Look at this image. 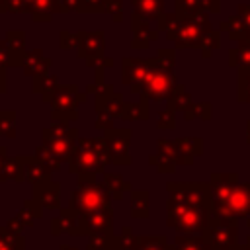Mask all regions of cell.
Returning a JSON list of instances; mask_svg holds the SVG:
<instances>
[{
    "mask_svg": "<svg viewBox=\"0 0 250 250\" xmlns=\"http://www.w3.org/2000/svg\"><path fill=\"white\" fill-rule=\"evenodd\" d=\"M229 64L234 68H250V39L238 41V47L229 51Z\"/></svg>",
    "mask_w": 250,
    "mask_h": 250,
    "instance_id": "cell-16",
    "label": "cell"
},
{
    "mask_svg": "<svg viewBox=\"0 0 250 250\" xmlns=\"http://www.w3.org/2000/svg\"><path fill=\"white\" fill-rule=\"evenodd\" d=\"M0 66H12V49L6 39H0Z\"/></svg>",
    "mask_w": 250,
    "mask_h": 250,
    "instance_id": "cell-29",
    "label": "cell"
},
{
    "mask_svg": "<svg viewBox=\"0 0 250 250\" xmlns=\"http://www.w3.org/2000/svg\"><path fill=\"white\" fill-rule=\"evenodd\" d=\"M176 86L174 74L172 70H166L160 66V62L146 74V78L141 82L139 88H135L133 92L139 94L141 98H146L150 102H164L170 98L172 90Z\"/></svg>",
    "mask_w": 250,
    "mask_h": 250,
    "instance_id": "cell-4",
    "label": "cell"
},
{
    "mask_svg": "<svg viewBox=\"0 0 250 250\" xmlns=\"http://www.w3.org/2000/svg\"><path fill=\"white\" fill-rule=\"evenodd\" d=\"M59 14L64 12H96V6L90 0H55Z\"/></svg>",
    "mask_w": 250,
    "mask_h": 250,
    "instance_id": "cell-22",
    "label": "cell"
},
{
    "mask_svg": "<svg viewBox=\"0 0 250 250\" xmlns=\"http://www.w3.org/2000/svg\"><path fill=\"white\" fill-rule=\"evenodd\" d=\"M96 127H98L100 131H109V129H113V115H109V113H98Z\"/></svg>",
    "mask_w": 250,
    "mask_h": 250,
    "instance_id": "cell-30",
    "label": "cell"
},
{
    "mask_svg": "<svg viewBox=\"0 0 250 250\" xmlns=\"http://www.w3.org/2000/svg\"><path fill=\"white\" fill-rule=\"evenodd\" d=\"M174 127H176V113L172 109H164L158 117V129L168 131V129H174Z\"/></svg>",
    "mask_w": 250,
    "mask_h": 250,
    "instance_id": "cell-28",
    "label": "cell"
},
{
    "mask_svg": "<svg viewBox=\"0 0 250 250\" xmlns=\"http://www.w3.org/2000/svg\"><path fill=\"white\" fill-rule=\"evenodd\" d=\"M238 100L250 104V68H238Z\"/></svg>",
    "mask_w": 250,
    "mask_h": 250,
    "instance_id": "cell-24",
    "label": "cell"
},
{
    "mask_svg": "<svg viewBox=\"0 0 250 250\" xmlns=\"http://www.w3.org/2000/svg\"><path fill=\"white\" fill-rule=\"evenodd\" d=\"M246 141L250 143V119L246 121Z\"/></svg>",
    "mask_w": 250,
    "mask_h": 250,
    "instance_id": "cell-34",
    "label": "cell"
},
{
    "mask_svg": "<svg viewBox=\"0 0 250 250\" xmlns=\"http://www.w3.org/2000/svg\"><path fill=\"white\" fill-rule=\"evenodd\" d=\"M0 135L14 139L16 137V113L0 111Z\"/></svg>",
    "mask_w": 250,
    "mask_h": 250,
    "instance_id": "cell-23",
    "label": "cell"
},
{
    "mask_svg": "<svg viewBox=\"0 0 250 250\" xmlns=\"http://www.w3.org/2000/svg\"><path fill=\"white\" fill-rule=\"evenodd\" d=\"M90 2H92V4H94V2H96V0H90ZM94 6H96V4H94ZM96 12H100V10H98V6H96Z\"/></svg>",
    "mask_w": 250,
    "mask_h": 250,
    "instance_id": "cell-36",
    "label": "cell"
},
{
    "mask_svg": "<svg viewBox=\"0 0 250 250\" xmlns=\"http://www.w3.org/2000/svg\"><path fill=\"white\" fill-rule=\"evenodd\" d=\"M21 14V12H29V4L27 0H0V14Z\"/></svg>",
    "mask_w": 250,
    "mask_h": 250,
    "instance_id": "cell-25",
    "label": "cell"
},
{
    "mask_svg": "<svg viewBox=\"0 0 250 250\" xmlns=\"http://www.w3.org/2000/svg\"><path fill=\"white\" fill-rule=\"evenodd\" d=\"M84 96L78 94L76 84H59L51 98V115L55 121H74L78 117V102H82Z\"/></svg>",
    "mask_w": 250,
    "mask_h": 250,
    "instance_id": "cell-5",
    "label": "cell"
},
{
    "mask_svg": "<svg viewBox=\"0 0 250 250\" xmlns=\"http://www.w3.org/2000/svg\"><path fill=\"white\" fill-rule=\"evenodd\" d=\"M105 35L104 31H80L76 33V53L88 66H96L104 61Z\"/></svg>",
    "mask_w": 250,
    "mask_h": 250,
    "instance_id": "cell-6",
    "label": "cell"
},
{
    "mask_svg": "<svg viewBox=\"0 0 250 250\" xmlns=\"http://www.w3.org/2000/svg\"><path fill=\"white\" fill-rule=\"evenodd\" d=\"M158 64V59H131V57H123L121 61V82L127 84L131 88V92L135 88L141 86V82L146 78V74Z\"/></svg>",
    "mask_w": 250,
    "mask_h": 250,
    "instance_id": "cell-7",
    "label": "cell"
},
{
    "mask_svg": "<svg viewBox=\"0 0 250 250\" xmlns=\"http://www.w3.org/2000/svg\"><path fill=\"white\" fill-rule=\"evenodd\" d=\"M176 154H178V160L180 162H186L189 164L191 162V156L199 154L201 152V139H176Z\"/></svg>",
    "mask_w": 250,
    "mask_h": 250,
    "instance_id": "cell-14",
    "label": "cell"
},
{
    "mask_svg": "<svg viewBox=\"0 0 250 250\" xmlns=\"http://www.w3.org/2000/svg\"><path fill=\"white\" fill-rule=\"evenodd\" d=\"M57 86H59V80H57V76H49V74H43V76H37V78H33V90H35L37 94H41L43 102H51V98H53V92L57 90Z\"/></svg>",
    "mask_w": 250,
    "mask_h": 250,
    "instance_id": "cell-18",
    "label": "cell"
},
{
    "mask_svg": "<svg viewBox=\"0 0 250 250\" xmlns=\"http://www.w3.org/2000/svg\"><path fill=\"white\" fill-rule=\"evenodd\" d=\"M166 102H168V109H172V111H186L188 105L191 104V96L186 92V88L182 84H176L172 94H170V98Z\"/></svg>",
    "mask_w": 250,
    "mask_h": 250,
    "instance_id": "cell-19",
    "label": "cell"
},
{
    "mask_svg": "<svg viewBox=\"0 0 250 250\" xmlns=\"http://www.w3.org/2000/svg\"><path fill=\"white\" fill-rule=\"evenodd\" d=\"M6 41H8L10 49H12V66H21L23 55H25V51H23V47H25V35H23V31H18V29L10 31L6 35Z\"/></svg>",
    "mask_w": 250,
    "mask_h": 250,
    "instance_id": "cell-17",
    "label": "cell"
},
{
    "mask_svg": "<svg viewBox=\"0 0 250 250\" xmlns=\"http://www.w3.org/2000/svg\"><path fill=\"white\" fill-rule=\"evenodd\" d=\"M104 64H105V66H111V64H113V61H111V59H104Z\"/></svg>",
    "mask_w": 250,
    "mask_h": 250,
    "instance_id": "cell-35",
    "label": "cell"
},
{
    "mask_svg": "<svg viewBox=\"0 0 250 250\" xmlns=\"http://www.w3.org/2000/svg\"><path fill=\"white\" fill-rule=\"evenodd\" d=\"M158 29L166 31V37L178 49H201L207 35L213 31L205 12L195 16L162 14L158 20Z\"/></svg>",
    "mask_w": 250,
    "mask_h": 250,
    "instance_id": "cell-1",
    "label": "cell"
},
{
    "mask_svg": "<svg viewBox=\"0 0 250 250\" xmlns=\"http://www.w3.org/2000/svg\"><path fill=\"white\" fill-rule=\"evenodd\" d=\"M150 20H145L139 14L131 16V29H133V39H131V47L135 49H146L152 41H156L158 31L148 23Z\"/></svg>",
    "mask_w": 250,
    "mask_h": 250,
    "instance_id": "cell-9",
    "label": "cell"
},
{
    "mask_svg": "<svg viewBox=\"0 0 250 250\" xmlns=\"http://www.w3.org/2000/svg\"><path fill=\"white\" fill-rule=\"evenodd\" d=\"M29 14L33 21H51V18L59 14L57 2L55 0H33L29 6Z\"/></svg>",
    "mask_w": 250,
    "mask_h": 250,
    "instance_id": "cell-15",
    "label": "cell"
},
{
    "mask_svg": "<svg viewBox=\"0 0 250 250\" xmlns=\"http://www.w3.org/2000/svg\"><path fill=\"white\" fill-rule=\"evenodd\" d=\"M221 29L227 31V35L232 39V41H242V39H248V31L244 27V23L240 21L238 16H232L229 18L227 21L221 23Z\"/></svg>",
    "mask_w": 250,
    "mask_h": 250,
    "instance_id": "cell-20",
    "label": "cell"
},
{
    "mask_svg": "<svg viewBox=\"0 0 250 250\" xmlns=\"http://www.w3.org/2000/svg\"><path fill=\"white\" fill-rule=\"evenodd\" d=\"M41 133H43V145L59 160H66L72 156L78 143V131L74 127H68L64 121H55L51 127L43 129Z\"/></svg>",
    "mask_w": 250,
    "mask_h": 250,
    "instance_id": "cell-3",
    "label": "cell"
},
{
    "mask_svg": "<svg viewBox=\"0 0 250 250\" xmlns=\"http://www.w3.org/2000/svg\"><path fill=\"white\" fill-rule=\"evenodd\" d=\"M135 14L145 20H160L164 14V0H131Z\"/></svg>",
    "mask_w": 250,
    "mask_h": 250,
    "instance_id": "cell-13",
    "label": "cell"
},
{
    "mask_svg": "<svg viewBox=\"0 0 250 250\" xmlns=\"http://www.w3.org/2000/svg\"><path fill=\"white\" fill-rule=\"evenodd\" d=\"M4 76H6V68L0 66V94L6 90V78H4Z\"/></svg>",
    "mask_w": 250,
    "mask_h": 250,
    "instance_id": "cell-33",
    "label": "cell"
},
{
    "mask_svg": "<svg viewBox=\"0 0 250 250\" xmlns=\"http://www.w3.org/2000/svg\"><path fill=\"white\" fill-rule=\"evenodd\" d=\"M156 59H158V62H160L162 68L172 70L174 68V62H176V53H174V49H160L156 53Z\"/></svg>",
    "mask_w": 250,
    "mask_h": 250,
    "instance_id": "cell-27",
    "label": "cell"
},
{
    "mask_svg": "<svg viewBox=\"0 0 250 250\" xmlns=\"http://www.w3.org/2000/svg\"><path fill=\"white\" fill-rule=\"evenodd\" d=\"M129 139H131L129 129H109V131H105V141L109 145L111 160H115L119 164L129 162V143H131Z\"/></svg>",
    "mask_w": 250,
    "mask_h": 250,
    "instance_id": "cell-8",
    "label": "cell"
},
{
    "mask_svg": "<svg viewBox=\"0 0 250 250\" xmlns=\"http://www.w3.org/2000/svg\"><path fill=\"white\" fill-rule=\"evenodd\" d=\"M37 156V162H41L43 166H47V168H57L59 166V158L45 146V145H41V146H37V152H35Z\"/></svg>",
    "mask_w": 250,
    "mask_h": 250,
    "instance_id": "cell-26",
    "label": "cell"
},
{
    "mask_svg": "<svg viewBox=\"0 0 250 250\" xmlns=\"http://www.w3.org/2000/svg\"><path fill=\"white\" fill-rule=\"evenodd\" d=\"M31 2H33V0H27V4H29V6H31Z\"/></svg>",
    "mask_w": 250,
    "mask_h": 250,
    "instance_id": "cell-37",
    "label": "cell"
},
{
    "mask_svg": "<svg viewBox=\"0 0 250 250\" xmlns=\"http://www.w3.org/2000/svg\"><path fill=\"white\" fill-rule=\"evenodd\" d=\"M109 145L105 139H78L76 148L70 156L68 168H72L74 172H94L98 168H104V164L109 158Z\"/></svg>",
    "mask_w": 250,
    "mask_h": 250,
    "instance_id": "cell-2",
    "label": "cell"
},
{
    "mask_svg": "<svg viewBox=\"0 0 250 250\" xmlns=\"http://www.w3.org/2000/svg\"><path fill=\"white\" fill-rule=\"evenodd\" d=\"M150 115V109H148V100L146 98H141L139 102L135 104H127L123 102L121 105V111H119V119L123 121H141V119H146Z\"/></svg>",
    "mask_w": 250,
    "mask_h": 250,
    "instance_id": "cell-12",
    "label": "cell"
},
{
    "mask_svg": "<svg viewBox=\"0 0 250 250\" xmlns=\"http://www.w3.org/2000/svg\"><path fill=\"white\" fill-rule=\"evenodd\" d=\"M236 16H238L240 21L244 23V27H246V31H248V39H250V4H240Z\"/></svg>",
    "mask_w": 250,
    "mask_h": 250,
    "instance_id": "cell-31",
    "label": "cell"
},
{
    "mask_svg": "<svg viewBox=\"0 0 250 250\" xmlns=\"http://www.w3.org/2000/svg\"><path fill=\"white\" fill-rule=\"evenodd\" d=\"M59 45H61V49H70V47H76V33H74V35H70L68 31H61Z\"/></svg>",
    "mask_w": 250,
    "mask_h": 250,
    "instance_id": "cell-32",
    "label": "cell"
},
{
    "mask_svg": "<svg viewBox=\"0 0 250 250\" xmlns=\"http://www.w3.org/2000/svg\"><path fill=\"white\" fill-rule=\"evenodd\" d=\"M49 66H51V59H49V57H45L41 49L27 51V53L23 55L21 68H23V72H25L27 76H31V78H37V76L47 74Z\"/></svg>",
    "mask_w": 250,
    "mask_h": 250,
    "instance_id": "cell-10",
    "label": "cell"
},
{
    "mask_svg": "<svg viewBox=\"0 0 250 250\" xmlns=\"http://www.w3.org/2000/svg\"><path fill=\"white\" fill-rule=\"evenodd\" d=\"M219 14L221 2L219 0H176V14L180 16H195V14Z\"/></svg>",
    "mask_w": 250,
    "mask_h": 250,
    "instance_id": "cell-11",
    "label": "cell"
},
{
    "mask_svg": "<svg viewBox=\"0 0 250 250\" xmlns=\"http://www.w3.org/2000/svg\"><path fill=\"white\" fill-rule=\"evenodd\" d=\"M211 115H213V105L211 104H207V102H191L189 105H188V109L184 111V119H188V121H191V119H203V121H207V119H211Z\"/></svg>",
    "mask_w": 250,
    "mask_h": 250,
    "instance_id": "cell-21",
    "label": "cell"
}]
</instances>
